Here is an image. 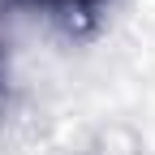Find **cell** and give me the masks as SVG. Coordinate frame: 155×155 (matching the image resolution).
Masks as SVG:
<instances>
[{
	"instance_id": "cell-1",
	"label": "cell",
	"mask_w": 155,
	"mask_h": 155,
	"mask_svg": "<svg viewBox=\"0 0 155 155\" xmlns=\"http://www.w3.org/2000/svg\"><path fill=\"white\" fill-rule=\"evenodd\" d=\"M73 5H82V9H86V5H95V0H73Z\"/></svg>"
}]
</instances>
